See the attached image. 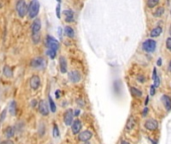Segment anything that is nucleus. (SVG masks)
Segmentation results:
<instances>
[{
	"label": "nucleus",
	"mask_w": 171,
	"mask_h": 144,
	"mask_svg": "<svg viewBox=\"0 0 171 144\" xmlns=\"http://www.w3.org/2000/svg\"><path fill=\"white\" fill-rule=\"evenodd\" d=\"M40 31L41 20L39 18H35L32 22V25H31V38H32V42L34 44H38L41 41Z\"/></svg>",
	"instance_id": "nucleus-1"
},
{
	"label": "nucleus",
	"mask_w": 171,
	"mask_h": 144,
	"mask_svg": "<svg viewBox=\"0 0 171 144\" xmlns=\"http://www.w3.org/2000/svg\"><path fill=\"white\" fill-rule=\"evenodd\" d=\"M40 10V3L38 0H31L30 4L28 5V17L30 19H35Z\"/></svg>",
	"instance_id": "nucleus-2"
},
{
	"label": "nucleus",
	"mask_w": 171,
	"mask_h": 144,
	"mask_svg": "<svg viewBox=\"0 0 171 144\" xmlns=\"http://www.w3.org/2000/svg\"><path fill=\"white\" fill-rule=\"evenodd\" d=\"M15 8H16V12L20 18L25 17L28 13V5L25 0H17Z\"/></svg>",
	"instance_id": "nucleus-3"
},
{
	"label": "nucleus",
	"mask_w": 171,
	"mask_h": 144,
	"mask_svg": "<svg viewBox=\"0 0 171 144\" xmlns=\"http://www.w3.org/2000/svg\"><path fill=\"white\" fill-rule=\"evenodd\" d=\"M46 47H47V50H52V51H58L60 47V44L58 42V40L54 38L53 36H48L46 37Z\"/></svg>",
	"instance_id": "nucleus-4"
},
{
	"label": "nucleus",
	"mask_w": 171,
	"mask_h": 144,
	"mask_svg": "<svg viewBox=\"0 0 171 144\" xmlns=\"http://www.w3.org/2000/svg\"><path fill=\"white\" fill-rule=\"evenodd\" d=\"M142 49L147 53H152L156 49V41L153 39H146L142 43Z\"/></svg>",
	"instance_id": "nucleus-5"
},
{
	"label": "nucleus",
	"mask_w": 171,
	"mask_h": 144,
	"mask_svg": "<svg viewBox=\"0 0 171 144\" xmlns=\"http://www.w3.org/2000/svg\"><path fill=\"white\" fill-rule=\"evenodd\" d=\"M38 111L42 116H48L50 113V107L46 100H40L38 102Z\"/></svg>",
	"instance_id": "nucleus-6"
},
{
	"label": "nucleus",
	"mask_w": 171,
	"mask_h": 144,
	"mask_svg": "<svg viewBox=\"0 0 171 144\" xmlns=\"http://www.w3.org/2000/svg\"><path fill=\"white\" fill-rule=\"evenodd\" d=\"M73 118H74V112L72 109H67L65 112H64V115H63V121L64 124L66 126H71L72 123H73Z\"/></svg>",
	"instance_id": "nucleus-7"
},
{
	"label": "nucleus",
	"mask_w": 171,
	"mask_h": 144,
	"mask_svg": "<svg viewBox=\"0 0 171 144\" xmlns=\"http://www.w3.org/2000/svg\"><path fill=\"white\" fill-rule=\"evenodd\" d=\"M45 59L43 57H36V58H33L32 60L30 61V66L33 67V68H37V69H42L45 67Z\"/></svg>",
	"instance_id": "nucleus-8"
},
{
	"label": "nucleus",
	"mask_w": 171,
	"mask_h": 144,
	"mask_svg": "<svg viewBox=\"0 0 171 144\" xmlns=\"http://www.w3.org/2000/svg\"><path fill=\"white\" fill-rule=\"evenodd\" d=\"M29 85L32 90H37L41 85V78L38 75H32L29 80Z\"/></svg>",
	"instance_id": "nucleus-9"
},
{
	"label": "nucleus",
	"mask_w": 171,
	"mask_h": 144,
	"mask_svg": "<svg viewBox=\"0 0 171 144\" xmlns=\"http://www.w3.org/2000/svg\"><path fill=\"white\" fill-rule=\"evenodd\" d=\"M92 136H93V133H92L90 130H84V131L80 132V133L78 134V140L81 142L89 141L92 138Z\"/></svg>",
	"instance_id": "nucleus-10"
},
{
	"label": "nucleus",
	"mask_w": 171,
	"mask_h": 144,
	"mask_svg": "<svg viewBox=\"0 0 171 144\" xmlns=\"http://www.w3.org/2000/svg\"><path fill=\"white\" fill-rule=\"evenodd\" d=\"M68 78H69L70 82H72V83H78L81 80V74L79 73V71L72 70L68 73Z\"/></svg>",
	"instance_id": "nucleus-11"
},
{
	"label": "nucleus",
	"mask_w": 171,
	"mask_h": 144,
	"mask_svg": "<svg viewBox=\"0 0 171 144\" xmlns=\"http://www.w3.org/2000/svg\"><path fill=\"white\" fill-rule=\"evenodd\" d=\"M144 127L146 128L147 130H150V131H153V130H156L158 128V122L155 119H147L144 123Z\"/></svg>",
	"instance_id": "nucleus-12"
},
{
	"label": "nucleus",
	"mask_w": 171,
	"mask_h": 144,
	"mask_svg": "<svg viewBox=\"0 0 171 144\" xmlns=\"http://www.w3.org/2000/svg\"><path fill=\"white\" fill-rule=\"evenodd\" d=\"M81 128H82L81 121H80L79 119L74 120L73 123H72V125H71V131H72V133H73L74 135H76V134H79L80 131H81Z\"/></svg>",
	"instance_id": "nucleus-13"
},
{
	"label": "nucleus",
	"mask_w": 171,
	"mask_h": 144,
	"mask_svg": "<svg viewBox=\"0 0 171 144\" xmlns=\"http://www.w3.org/2000/svg\"><path fill=\"white\" fill-rule=\"evenodd\" d=\"M63 15H64V19H65V21L67 23H71L74 21V12L71 9L63 10Z\"/></svg>",
	"instance_id": "nucleus-14"
},
{
	"label": "nucleus",
	"mask_w": 171,
	"mask_h": 144,
	"mask_svg": "<svg viewBox=\"0 0 171 144\" xmlns=\"http://www.w3.org/2000/svg\"><path fill=\"white\" fill-rule=\"evenodd\" d=\"M59 67L61 73H67V61H66L65 57L61 56L59 58Z\"/></svg>",
	"instance_id": "nucleus-15"
},
{
	"label": "nucleus",
	"mask_w": 171,
	"mask_h": 144,
	"mask_svg": "<svg viewBox=\"0 0 171 144\" xmlns=\"http://www.w3.org/2000/svg\"><path fill=\"white\" fill-rule=\"evenodd\" d=\"M161 100H162L163 105H164L165 109H166L167 111L171 110V98L169 97V96H167V95H162Z\"/></svg>",
	"instance_id": "nucleus-16"
},
{
	"label": "nucleus",
	"mask_w": 171,
	"mask_h": 144,
	"mask_svg": "<svg viewBox=\"0 0 171 144\" xmlns=\"http://www.w3.org/2000/svg\"><path fill=\"white\" fill-rule=\"evenodd\" d=\"M14 133H15V130L12 126H8L7 128H5L4 130V135L6 137V139H10L14 136Z\"/></svg>",
	"instance_id": "nucleus-17"
},
{
	"label": "nucleus",
	"mask_w": 171,
	"mask_h": 144,
	"mask_svg": "<svg viewBox=\"0 0 171 144\" xmlns=\"http://www.w3.org/2000/svg\"><path fill=\"white\" fill-rule=\"evenodd\" d=\"M3 75L5 76V77L7 78H11L13 76V70L12 68H11L10 66H8V65H5L4 67H3Z\"/></svg>",
	"instance_id": "nucleus-18"
},
{
	"label": "nucleus",
	"mask_w": 171,
	"mask_h": 144,
	"mask_svg": "<svg viewBox=\"0 0 171 144\" xmlns=\"http://www.w3.org/2000/svg\"><path fill=\"white\" fill-rule=\"evenodd\" d=\"M64 34L68 37V38H74L75 36V32H74V29L71 26H65L64 27Z\"/></svg>",
	"instance_id": "nucleus-19"
},
{
	"label": "nucleus",
	"mask_w": 171,
	"mask_h": 144,
	"mask_svg": "<svg viewBox=\"0 0 171 144\" xmlns=\"http://www.w3.org/2000/svg\"><path fill=\"white\" fill-rule=\"evenodd\" d=\"M130 93H131V95L133 96V97H136V98H140L141 96H142V91L141 90H139L138 88H136V87H130Z\"/></svg>",
	"instance_id": "nucleus-20"
},
{
	"label": "nucleus",
	"mask_w": 171,
	"mask_h": 144,
	"mask_svg": "<svg viewBox=\"0 0 171 144\" xmlns=\"http://www.w3.org/2000/svg\"><path fill=\"white\" fill-rule=\"evenodd\" d=\"M161 33H162V28H161L160 26H157V27H155V28H153L152 30H151L150 36L152 37V38H155V37H158Z\"/></svg>",
	"instance_id": "nucleus-21"
},
{
	"label": "nucleus",
	"mask_w": 171,
	"mask_h": 144,
	"mask_svg": "<svg viewBox=\"0 0 171 144\" xmlns=\"http://www.w3.org/2000/svg\"><path fill=\"white\" fill-rule=\"evenodd\" d=\"M164 12H165L164 7L159 6V7H157V8L155 9L154 12H153V16H154V17H157V18H159V17L163 16V14H164Z\"/></svg>",
	"instance_id": "nucleus-22"
},
{
	"label": "nucleus",
	"mask_w": 171,
	"mask_h": 144,
	"mask_svg": "<svg viewBox=\"0 0 171 144\" xmlns=\"http://www.w3.org/2000/svg\"><path fill=\"white\" fill-rule=\"evenodd\" d=\"M8 109H9V112H10L11 115H15V114H16V111H17V103H16V101H14V100H13V101L9 104Z\"/></svg>",
	"instance_id": "nucleus-23"
},
{
	"label": "nucleus",
	"mask_w": 171,
	"mask_h": 144,
	"mask_svg": "<svg viewBox=\"0 0 171 144\" xmlns=\"http://www.w3.org/2000/svg\"><path fill=\"white\" fill-rule=\"evenodd\" d=\"M48 104H49V107H50V111L52 112V113H55V112H56V104L54 103V101H53L51 96H48Z\"/></svg>",
	"instance_id": "nucleus-24"
},
{
	"label": "nucleus",
	"mask_w": 171,
	"mask_h": 144,
	"mask_svg": "<svg viewBox=\"0 0 171 144\" xmlns=\"http://www.w3.org/2000/svg\"><path fill=\"white\" fill-rule=\"evenodd\" d=\"M160 0H147V7L148 8H154L159 4Z\"/></svg>",
	"instance_id": "nucleus-25"
},
{
	"label": "nucleus",
	"mask_w": 171,
	"mask_h": 144,
	"mask_svg": "<svg viewBox=\"0 0 171 144\" xmlns=\"http://www.w3.org/2000/svg\"><path fill=\"white\" fill-rule=\"evenodd\" d=\"M135 125V120H134V117H132L131 116L130 118L128 119V121H127V124H126V129H132L133 127H134Z\"/></svg>",
	"instance_id": "nucleus-26"
},
{
	"label": "nucleus",
	"mask_w": 171,
	"mask_h": 144,
	"mask_svg": "<svg viewBox=\"0 0 171 144\" xmlns=\"http://www.w3.org/2000/svg\"><path fill=\"white\" fill-rule=\"evenodd\" d=\"M60 133H59V129H58V126H57V124H54L53 125V137L57 138L59 137Z\"/></svg>",
	"instance_id": "nucleus-27"
},
{
	"label": "nucleus",
	"mask_w": 171,
	"mask_h": 144,
	"mask_svg": "<svg viewBox=\"0 0 171 144\" xmlns=\"http://www.w3.org/2000/svg\"><path fill=\"white\" fill-rule=\"evenodd\" d=\"M46 54L48 55L49 58H50V59H54L55 57H56L57 52H56V51H52V50H47L46 51Z\"/></svg>",
	"instance_id": "nucleus-28"
},
{
	"label": "nucleus",
	"mask_w": 171,
	"mask_h": 144,
	"mask_svg": "<svg viewBox=\"0 0 171 144\" xmlns=\"http://www.w3.org/2000/svg\"><path fill=\"white\" fill-rule=\"evenodd\" d=\"M56 16L57 18H61V6H60V3H58L56 6Z\"/></svg>",
	"instance_id": "nucleus-29"
},
{
	"label": "nucleus",
	"mask_w": 171,
	"mask_h": 144,
	"mask_svg": "<svg viewBox=\"0 0 171 144\" xmlns=\"http://www.w3.org/2000/svg\"><path fill=\"white\" fill-rule=\"evenodd\" d=\"M153 82H154V83H153V85L155 86V87H158L159 85H160V77H159V76H157L156 78H155L154 80H153Z\"/></svg>",
	"instance_id": "nucleus-30"
},
{
	"label": "nucleus",
	"mask_w": 171,
	"mask_h": 144,
	"mask_svg": "<svg viewBox=\"0 0 171 144\" xmlns=\"http://www.w3.org/2000/svg\"><path fill=\"white\" fill-rule=\"evenodd\" d=\"M166 48L169 51H171V37H168L166 39Z\"/></svg>",
	"instance_id": "nucleus-31"
},
{
	"label": "nucleus",
	"mask_w": 171,
	"mask_h": 144,
	"mask_svg": "<svg viewBox=\"0 0 171 144\" xmlns=\"http://www.w3.org/2000/svg\"><path fill=\"white\" fill-rule=\"evenodd\" d=\"M155 93H156V87H155L154 85H151L150 86V95H155Z\"/></svg>",
	"instance_id": "nucleus-32"
},
{
	"label": "nucleus",
	"mask_w": 171,
	"mask_h": 144,
	"mask_svg": "<svg viewBox=\"0 0 171 144\" xmlns=\"http://www.w3.org/2000/svg\"><path fill=\"white\" fill-rule=\"evenodd\" d=\"M0 144H14V142H13L11 139H6V140H3Z\"/></svg>",
	"instance_id": "nucleus-33"
},
{
	"label": "nucleus",
	"mask_w": 171,
	"mask_h": 144,
	"mask_svg": "<svg viewBox=\"0 0 171 144\" xmlns=\"http://www.w3.org/2000/svg\"><path fill=\"white\" fill-rule=\"evenodd\" d=\"M137 80H138V82H141V83H144L145 82V77L143 75H139L138 77H137Z\"/></svg>",
	"instance_id": "nucleus-34"
},
{
	"label": "nucleus",
	"mask_w": 171,
	"mask_h": 144,
	"mask_svg": "<svg viewBox=\"0 0 171 144\" xmlns=\"http://www.w3.org/2000/svg\"><path fill=\"white\" fill-rule=\"evenodd\" d=\"M157 69H156V67H154V68H153V74H152V80H154L155 78L157 77Z\"/></svg>",
	"instance_id": "nucleus-35"
},
{
	"label": "nucleus",
	"mask_w": 171,
	"mask_h": 144,
	"mask_svg": "<svg viewBox=\"0 0 171 144\" xmlns=\"http://www.w3.org/2000/svg\"><path fill=\"white\" fill-rule=\"evenodd\" d=\"M77 103L79 106H81V107H83L84 106V101L82 99H77Z\"/></svg>",
	"instance_id": "nucleus-36"
},
{
	"label": "nucleus",
	"mask_w": 171,
	"mask_h": 144,
	"mask_svg": "<svg viewBox=\"0 0 171 144\" xmlns=\"http://www.w3.org/2000/svg\"><path fill=\"white\" fill-rule=\"evenodd\" d=\"M148 111H149V109H148V107H145L144 109H143V113H142V116H146V114L148 113Z\"/></svg>",
	"instance_id": "nucleus-37"
},
{
	"label": "nucleus",
	"mask_w": 171,
	"mask_h": 144,
	"mask_svg": "<svg viewBox=\"0 0 171 144\" xmlns=\"http://www.w3.org/2000/svg\"><path fill=\"white\" fill-rule=\"evenodd\" d=\"M74 116H78L80 114V110L79 109H76V110H74Z\"/></svg>",
	"instance_id": "nucleus-38"
},
{
	"label": "nucleus",
	"mask_w": 171,
	"mask_h": 144,
	"mask_svg": "<svg viewBox=\"0 0 171 144\" xmlns=\"http://www.w3.org/2000/svg\"><path fill=\"white\" fill-rule=\"evenodd\" d=\"M157 65H158V66L162 65V59L161 58H158V60H157Z\"/></svg>",
	"instance_id": "nucleus-39"
},
{
	"label": "nucleus",
	"mask_w": 171,
	"mask_h": 144,
	"mask_svg": "<svg viewBox=\"0 0 171 144\" xmlns=\"http://www.w3.org/2000/svg\"><path fill=\"white\" fill-rule=\"evenodd\" d=\"M5 113H6V110H4V111L2 112V115H1V121H3V119H4V117H5Z\"/></svg>",
	"instance_id": "nucleus-40"
},
{
	"label": "nucleus",
	"mask_w": 171,
	"mask_h": 144,
	"mask_svg": "<svg viewBox=\"0 0 171 144\" xmlns=\"http://www.w3.org/2000/svg\"><path fill=\"white\" fill-rule=\"evenodd\" d=\"M56 98H60V91L59 90H57L56 91Z\"/></svg>",
	"instance_id": "nucleus-41"
},
{
	"label": "nucleus",
	"mask_w": 171,
	"mask_h": 144,
	"mask_svg": "<svg viewBox=\"0 0 171 144\" xmlns=\"http://www.w3.org/2000/svg\"><path fill=\"white\" fill-rule=\"evenodd\" d=\"M148 102H149V97H148V96H147L146 99H145V106H147V104H148Z\"/></svg>",
	"instance_id": "nucleus-42"
},
{
	"label": "nucleus",
	"mask_w": 171,
	"mask_h": 144,
	"mask_svg": "<svg viewBox=\"0 0 171 144\" xmlns=\"http://www.w3.org/2000/svg\"><path fill=\"white\" fill-rule=\"evenodd\" d=\"M120 144H130V143H129V142H127V141H125V140H123V141H121Z\"/></svg>",
	"instance_id": "nucleus-43"
},
{
	"label": "nucleus",
	"mask_w": 171,
	"mask_h": 144,
	"mask_svg": "<svg viewBox=\"0 0 171 144\" xmlns=\"http://www.w3.org/2000/svg\"><path fill=\"white\" fill-rule=\"evenodd\" d=\"M169 34H170V37H171V24L170 26H169Z\"/></svg>",
	"instance_id": "nucleus-44"
},
{
	"label": "nucleus",
	"mask_w": 171,
	"mask_h": 144,
	"mask_svg": "<svg viewBox=\"0 0 171 144\" xmlns=\"http://www.w3.org/2000/svg\"><path fill=\"white\" fill-rule=\"evenodd\" d=\"M169 71L171 72V61H170V63H169Z\"/></svg>",
	"instance_id": "nucleus-45"
},
{
	"label": "nucleus",
	"mask_w": 171,
	"mask_h": 144,
	"mask_svg": "<svg viewBox=\"0 0 171 144\" xmlns=\"http://www.w3.org/2000/svg\"><path fill=\"white\" fill-rule=\"evenodd\" d=\"M81 144H90V143H89V142H88V141H86V142H82Z\"/></svg>",
	"instance_id": "nucleus-46"
},
{
	"label": "nucleus",
	"mask_w": 171,
	"mask_h": 144,
	"mask_svg": "<svg viewBox=\"0 0 171 144\" xmlns=\"http://www.w3.org/2000/svg\"><path fill=\"white\" fill-rule=\"evenodd\" d=\"M56 1H57V2H58V3H60V2H61V0H56Z\"/></svg>",
	"instance_id": "nucleus-47"
},
{
	"label": "nucleus",
	"mask_w": 171,
	"mask_h": 144,
	"mask_svg": "<svg viewBox=\"0 0 171 144\" xmlns=\"http://www.w3.org/2000/svg\"><path fill=\"white\" fill-rule=\"evenodd\" d=\"M170 14H171V8H170Z\"/></svg>",
	"instance_id": "nucleus-48"
}]
</instances>
